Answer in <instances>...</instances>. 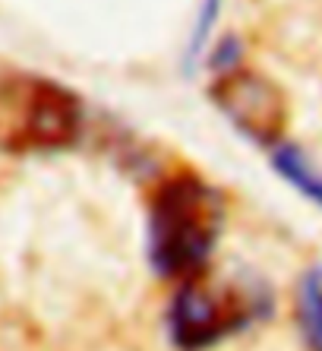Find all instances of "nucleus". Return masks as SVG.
<instances>
[{
    "instance_id": "423d86ee",
    "label": "nucleus",
    "mask_w": 322,
    "mask_h": 351,
    "mask_svg": "<svg viewBox=\"0 0 322 351\" xmlns=\"http://www.w3.org/2000/svg\"><path fill=\"white\" fill-rule=\"evenodd\" d=\"M294 319L306 351H322V266H310L297 278Z\"/></svg>"
},
{
    "instance_id": "0eeeda50",
    "label": "nucleus",
    "mask_w": 322,
    "mask_h": 351,
    "mask_svg": "<svg viewBox=\"0 0 322 351\" xmlns=\"http://www.w3.org/2000/svg\"><path fill=\"white\" fill-rule=\"evenodd\" d=\"M221 7H225V0H202V3H199V13H196L193 32H190L186 54H184L186 73L196 66V60L202 58V51H206V45H209V35H212V29H215L218 16H221Z\"/></svg>"
},
{
    "instance_id": "f03ea898",
    "label": "nucleus",
    "mask_w": 322,
    "mask_h": 351,
    "mask_svg": "<svg viewBox=\"0 0 322 351\" xmlns=\"http://www.w3.org/2000/svg\"><path fill=\"white\" fill-rule=\"evenodd\" d=\"M272 313L262 282H227L209 272L180 282L168 304V339L177 351H212Z\"/></svg>"
},
{
    "instance_id": "f257e3e1",
    "label": "nucleus",
    "mask_w": 322,
    "mask_h": 351,
    "mask_svg": "<svg viewBox=\"0 0 322 351\" xmlns=\"http://www.w3.org/2000/svg\"><path fill=\"white\" fill-rule=\"evenodd\" d=\"M225 193L196 171L164 178L149 196L145 260L168 282H190L209 272L212 254L225 234Z\"/></svg>"
},
{
    "instance_id": "7ed1b4c3",
    "label": "nucleus",
    "mask_w": 322,
    "mask_h": 351,
    "mask_svg": "<svg viewBox=\"0 0 322 351\" xmlns=\"http://www.w3.org/2000/svg\"><path fill=\"white\" fill-rule=\"evenodd\" d=\"M86 108L82 98L38 73L0 76V152L3 156H32L60 152L79 143Z\"/></svg>"
},
{
    "instance_id": "6e6552de",
    "label": "nucleus",
    "mask_w": 322,
    "mask_h": 351,
    "mask_svg": "<svg viewBox=\"0 0 322 351\" xmlns=\"http://www.w3.org/2000/svg\"><path fill=\"white\" fill-rule=\"evenodd\" d=\"M243 38L240 35H221V38L215 41V48L209 51V58H206V66L209 70H215L218 76H225V73H234V70H240L243 64Z\"/></svg>"
},
{
    "instance_id": "39448f33",
    "label": "nucleus",
    "mask_w": 322,
    "mask_h": 351,
    "mask_svg": "<svg viewBox=\"0 0 322 351\" xmlns=\"http://www.w3.org/2000/svg\"><path fill=\"white\" fill-rule=\"evenodd\" d=\"M272 168L275 174L288 184V187H294L304 199H310V203L322 206V168L310 158V152H306L304 146H297V143H278V146L272 149Z\"/></svg>"
},
{
    "instance_id": "20e7f679",
    "label": "nucleus",
    "mask_w": 322,
    "mask_h": 351,
    "mask_svg": "<svg viewBox=\"0 0 322 351\" xmlns=\"http://www.w3.org/2000/svg\"><path fill=\"white\" fill-rule=\"evenodd\" d=\"M209 101L227 117L234 130L256 146L275 149L284 143L290 108L284 89L266 73L240 66L234 73L218 76L209 86Z\"/></svg>"
}]
</instances>
